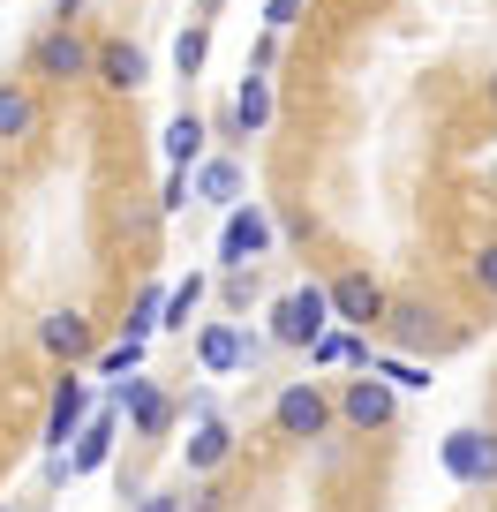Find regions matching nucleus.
<instances>
[{
  "instance_id": "f257e3e1",
  "label": "nucleus",
  "mask_w": 497,
  "mask_h": 512,
  "mask_svg": "<svg viewBox=\"0 0 497 512\" xmlns=\"http://www.w3.org/2000/svg\"><path fill=\"white\" fill-rule=\"evenodd\" d=\"M324 324H332V294H324L317 279L294 287V294H279V309H272V339L279 347H317Z\"/></svg>"
},
{
  "instance_id": "f03ea898",
  "label": "nucleus",
  "mask_w": 497,
  "mask_h": 512,
  "mask_svg": "<svg viewBox=\"0 0 497 512\" xmlns=\"http://www.w3.org/2000/svg\"><path fill=\"white\" fill-rule=\"evenodd\" d=\"M226 272H257V256H272V211L264 204H234L226 211V234H219Z\"/></svg>"
},
{
  "instance_id": "7ed1b4c3",
  "label": "nucleus",
  "mask_w": 497,
  "mask_h": 512,
  "mask_svg": "<svg viewBox=\"0 0 497 512\" xmlns=\"http://www.w3.org/2000/svg\"><path fill=\"white\" fill-rule=\"evenodd\" d=\"M437 452H445V475H452V482H467V490L497 482V437H490V430H452Z\"/></svg>"
},
{
  "instance_id": "20e7f679",
  "label": "nucleus",
  "mask_w": 497,
  "mask_h": 512,
  "mask_svg": "<svg viewBox=\"0 0 497 512\" xmlns=\"http://www.w3.org/2000/svg\"><path fill=\"white\" fill-rule=\"evenodd\" d=\"M324 294H332V317H339V324H354V332H369V324L385 317V287H377L369 272H339Z\"/></svg>"
},
{
  "instance_id": "39448f33",
  "label": "nucleus",
  "mask_w": 497,
  "mask_h": 512,
  "mask_svg": "<svg viewBox=\"0 0 497 512\" xmlns=\"http://www.w3.org/2000/svg\"><path fill=\"white\" fill-rule=\"evenodd\" d=\"M272 422H279V437H324L332 400H324L317 384H287V392L272 400Z\"/></svg>"
},
{
  "instance_id": "423d86ee",
  "label": "nucleus",
  "mask_w": 497,
  "mask_h": 512,
  "mask_svg": "<svg viewBox=\"0 0 497 512\" xmlns=\"http://www.w3.org/2000/svg\"><path fill=\"white\" fill-rule=\"evenodd\" d=\"M257 354L264 347L249 332H234V324H204V332H196V362H204L211 377H234V369H249Z\"/></svg>"
},
{
  "instance_id": "0eeeda50",
  "label": "nucleus",
  "mask_w": 497,
  "mask_h": 512,
  "mask_svg": "<svg viewBox=\"0 0 497 512\" xmlns=\"http://www.w3.org/2000/svg\"><path fill=\"white\" fill-rule=\"evenodd\" d=\"M91 68H98V83L106 91H144V46H129V38H106V46L91 53Z\"/></svg>"
},
{
  "instance_id": "6e6552de",
  "label": "nucleus",
  "mask_w": 497,
  "mask_h": 512,
  "mask_svg": "<svg viewBox=\"0 0 497 512\" xmlns=\"http://www.w3.org/2000/svg\"><path fill=\"white\" fill-rule=\"evenodd\" d=\"M121 415H129V430H136V437H159L166 422H174V400H166L159 384L129 377V384H121Z\"/></svg>"
},
{
  "instance_id": "1a4fd4ad",
  "label": "nucleus",
  "mask_w": 497,
  "mask_h": 512,
  "mask_svg": "<svg viewBox=\"0 0 497 512\" xmlns=\"http://www.w3.org/2000/svg\"><path fill=\"white\" fill-rule=\"evenodd\" d=\"M31 61H38V76H61V83H68V76H91V46H83V38L68 31V23L38 38V53H31Z\"/></svg>"
},
{
  "instance_id": "9d476101",
  "label": "nucleus",
  "mask_w": 497,
  "mask_h": 512,
  "mask_svg": "<svg viewBox=\"0 0 497 512\" xmlns=\"http://www.w3.org/2000/svg\"><path fill=\"white\" fill-rule=\"evenodd\" d=\"M339 415H347L354 430H385V422H392V384L385 377H354L347 400H339Z\"/></svg>"
},
{
  "instance_id": "9b49d317",
  "label": "nucleus",
  "mask_w": 497,
  "mask_h": 512,
  "mask_svg": "<svg viewBox=\"0 0 497 512\" xmlns=\"http://www.w3.org/2000/svg\"><path fill=\"white\" fill-rule=\"evenodd\" d=\"M83 407H91V392H83V377H61V384H53V415H46V445H68V437L83 430Z\"/></svg>"
},
{
  "instance_id": "f8f14e48",
  "label": "nucleus",
  "mask_w": 497,
  "mask_h": 512,
  "mask_svg": "<svg viewBox=\"0 0 497 512\" xmlns=\"http://www.w3.org/2000/svg\"><path fill=\"white\" fill-rule=\"evenodd\" d=\"M38 339H46V354H61V362H83V354H91V324H83L76 309H53V317L38 324Z\"/></svg>"
},
{
  "instance_id": "ddd939ff",
  "label": "nucleus",
  "mask_w": 497,
  "mask_h": 512,
  "mask_svg": "<svg viewBox=\"0 0 497 512\" xmlns=\"http://www.w3.org/2000/svg\"><path fill=\"white\" fill-rule=\"evenodd\" d=\"M106 460H113V407L91 422V430H76V452H68V475H98Z\"/></svg>"
},
{
  "instance_id": "4468645a",
  "label": "nucleus",
  "mask_w": 497,
  "mask_h": 512,
  "mask_svg": "<svg viewBox=\"0 0 497 512\" xmlns=\"http://www.w3.org/2000/svg\"><path fill=\"white\" fill-rule=\"evenodd\" d=\"M234 128H241V136L272 128V83H264V76H249V83L234 91Z\"/></svg>"
},
{
  "instance_id": "2eb2a0df",
  "label": "nucleus",
  "mask_w": 497,
  "mask_h": 512,
  "mask_svg": "<svg viewBox=\"0 0 497 512\" xmlns=\"http://www.w3.org/2000/svg\"><path fill=\"white\" fill-rule=\"evenodd\" d=\"M196 159H204V121H196V113L166 121V166H181V174H189Z\"/></svg>"
},
{
  "instance_id": "dca6fc26",
  "label": "nucleus",
  "mask_w": 497,
  "mask_h": 512,
  "mask_svg": "<svg viewBox=\"0 0 497 512\" xmlns=\"http://www.w3.org/2000/svg\"><path fill=\"white\" fill-rule=\"evenodd\" d=\"M226 452H234V430H226V422H204V430L189 437V467H196V475H204V467H219Z\"/></svg>"
},
{
  "instance_id": "f3484780",
  "label": "nucleus",
  "mask_w": 497,
  "mask_h": 512,
  "mask_svg": "<svg viewBox=\"0 0 497 512\" xmlns=\"http://www.w3.org/2000/svg\"><path fill=\"white\" fill-rule=\"evenodd\" d=\"M196 189H204L211 204H241V166L234 159H211L204 174H196Z\"/></svg>"
},
{
  "instance_id": "a211bd4d",
  "label": "nucleus",
  "mask_w": 497,
  "mask_h": 512,
  "mask_svg": "<svg viewBox=\"0 0 497 512\" xmlns=\"http://www.w3.org/2000/svg\"><path fill=\"white\" fill-rule=\"evenodd\" d=\"M8 136H31V98L16 91V83H0V144Z\"/></svg>"
},
{
  "instance_id": "6ab92c4d",
  "label": "nucleus",
  "mask_w": 497,
  "mask_h": 512,
  "mask_svg": "<svg viewBox=\"0 0 497 512\" xmlns=\"http://www.w3.org/2000/svg\"><path fill=\"white\" fill-rule=\"evenodd\" d=\"M309 354H317L324 369H332V362H369V347H362V339H354V332H324V339H317V347H309Z\"/></svg>"
},
{
  "instance_id": "aec40b11",
  "label": "nucleus",
  "mask_w": 497,
  "mask_h": 512,
  "mask_svg": "<svg viewBox=\"0 0 497 512\" xmlns=\"http://www.w3.org/2000/svg\"><path fill=\"white\" fill-rule=\"evenodd\" d=\"M196 302H204V279L189 272L174 294H166V317H159V324H189V317H196Z\"/></svg>"
},
{
  "instance_id": "412c9836",
  "label": "nucleus",
  "mask_w": 497,
  "mask_h": 512,
  "mask_svg": "<svg viewBox=\"0 0 497 512\" xmlns=\"http://www.w3.org/2000/svg\"><path fill=\"white\" fill-rule=\"evenodd\" d=\"M204 53H211V31L196 23V31H181V46H174V68H181V76H196V68H204Z\"/></svg>"
},
{
  "instance_id": "4be33fe9",
  "label": "nucleus",
  "mask_w": 497,
  "mask_h": 512,
  "mask_svg": "<svg viewBox=\"0 0 497 512\" xmlns=\"http://www.w3.org/2000/svg\"><path fill=\"white\" fill-rule=\"evenodd\" d=\"M369 377H392V384H407V392H430V369L422 362H369Z\"/></svg>"
},
{
  "instance_id": "5701e85b",
  "label": "nucleus",
  "mask_w": 497,
  "mask_h": 512,
  "mask_svg": "<svg viewBox=\"0 0 497 512\" xmlns=\"http://www.w3.org/2000/svg\"><path fill=\"white\" fill-rule=\"evenodd\" d=\"M136 362H144V339H121V347L106 354V377H121V384H129V369H136Z\"/></svg>"
},
{
  "instance_id": "b1692460",
  "label": "nucleus",
  "mask_w": 497,
  "mask_h": 512,
  "mask_svg": "<svg viewBox=\"0 0 497 512\" xmlns=\"http://www.w3.org/2000/svg\"><path fill=\"white\" fill-rule=\"evenodd\" d=\"M475 287H482V294H497V241L475 256Z\"/></svg>"
},
{
  "instance_id": "393cba45",
  "label": "nucleus",
  "mask_w": 497,
  "mask_h": 512,
  "mask_svg": "<svg viewBox=\"0 0 497 512\" xmlns=\"http://www.w3.org/2000/svg\"><path fill=\"white\" fill-rule=\"evenodd\" d=\"M159 204H166V211H181V204H189V174H181V166L166 174V196H159Z\"/></svg>"
},
{
  "instance_id": "a878e982",
  "label": "nucleus",
  "mask_w": 497,
  "mask_h": 512,
  "mask_svg": "<svg viewBox=\"0 0 497 512\" xmlns=\"http://www.w3.org/2000/svg\"><path fill=\"white\" fill-rule=\"evenodd\" d=\"M294 16H302V0H272V8H264V23H272V31H287Z\"/></svg>"
},
{
  "instance_id": "bb28decb",
  "label": "nucleus",
  "mask_w": 497,
  "mask_h": 512,
  "mask_svg": "<svg viewBox=\"0 0 497 512\" xmlns=\"http://www.w3.org/2000/svg\"><path fill=\"white\" fill-rule=\"evenodd\" d=\"M144 512H181V497H144Z\"/></svg>"
},
{
  "instance_id": "cd10ccee",
  "label": "nucleus",
  "mask_w": 497,
  "mask_h": 512,
  "mask_svg": "<svg viewBox=\"0 0 497 512\" xmlns=\"http://www.w3.org/2000/svg\"><path fill=\"white\" fill-rule=\"evenodd\" d=\"M490 106H497V76H490Z\"/></svg>"
}]
</instances>
